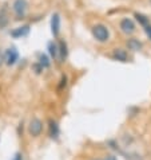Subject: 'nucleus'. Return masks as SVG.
<instances>
[{
	"mask_svg": "<svg viewBox=\"0 0 151 160\" xmlns=\"http://www.w3.org/2000/svg\"><path fill=\"white\" fill-rule=\"evenodd\" d=\"M91 34H92V37H94L95 41L100 42V43H104V42H107L110 39V31H108V28L106 27L104 24H95V26H92Z\"/></svg>",
	"mask_w": 151,
	"mask_h": 160,
	"instance_id": "nucleus-1",
	"label": "nucleus"
},
{
	"mask_svg": "<svg viewBox=\"0 0 151 160\" xmlns=\"http://www.w3.org/2000/svg\"><path fill=\"white\" fill-rule=\"evenodd\" d=\"M12 11L17 20L24 19L28 12V2L27 0H15L12 4Z\"/></svg>",
	"mask_w": 151,
	"mask_h": 160,
	"instance_id": "nucleus-2",
	"label": "nucleus"
},
{
	"mask_svg": "<svg viewBox=\"0 0 151 160\" xmlns=\"http://www.w3.org/2000/svg\"><path fill=\"white\" fill-rule=\"evenodd\" d=\"M3 61L6 62V65L8 66H14L17 61H19V51L15 47H10L4 51L3 54Z\"/></svg>",
	"mask_w": 151,
	"mask_h": 160,
	"instance_id": "nucleus-3",
	"label": "nucleus"
},
{
	"mask_svg": "<svg viewBox=\"0 0 151 160\" xmlns=\"http://www.w3.org/2000/svg\"><path fill=\"white\" fill-rule=\"evenodd\" d=\"M119 27H121L122 32H124L126 35H130L135 31V23L134 20L130 19V18H123V19L121 20V23H119Z\"/></svg>",
	"mask_w": 151,
	"mask_h": 160,
	"instance_id": "nucleus-4",
	"label": "nucleus"
},
{
	"mask_svg": "<svg viewBox=\"0 0 151 160\" xmlns=\"http://www.w3.org/2000/svg\"><path fill=\"white\" fill-rule=\"evenodd\" d=\"M28 131L31 133V136H34V137L39 136L42 133V131H43V124H42V121H40V120H38V118L31 120L30 127H28Z\"/></svg>",
	"mask_w": 151,
	"mask_h": 160,
	"instance_id": "nucleus-5",
	"label": "nucleus"
},
{
	"mask_svg": "<svg viewBox=\"0 0 151 160\" xmlns=\"http://www.w3.org/2000/svg\"><path fill=\"white\" fill-rule=\"evenodd\" d=\"M11 37L15 38V39H19V38H24L30 34V26L28 24H23V26H19L11 31Z\"/></svg>",
	"mask_w": 151,
	"mask_h": 160,
	"instance_id": "nucleus-6",
	"label": "nucleus"
},
{
	"mask_svg": "<svg viewBox=\"0 0 151 160\" xmlns=\"http://www.w3.org/2000/svg\"><path fill=\"white\" fill-rule=\"evenodd\" d=\"M51 32L55 38L60 32V15L57 14V12L52 14V16H51Z\"/></svg>",
	"mask_w": 151,
	"mask_h": 160,
	"instance_id": "nucleus-7",
	"label": "nucleus"
},
{
	"mask_svg": "<svg viewBox=\"0 0 151 160\" xmlns=\"http://www.w3.org/2000/svg\"><path fill=\"white\" fill-rule=\"evenodd\" d=\"M10 24V14H8V8L3 6L0 8V30H4Z\"/></svg>",
	"mask_w": 151,
	"mask_h": 160,
	"instance_id": "nucleus-8",
	"label": "nucleus"
},
{
	"mask_svg": "<svg viewBox=\"0 0 151 160\" xmlns=\"http://www.w3.org/2000/svg\"><path fill=\"white\" fill-rule=\"evenodd\" d=\"M112 58L119 62H127V59H128L127 51L123 50V48H115L112 52Z\"/></svg>",
	"mask_w": 151,
	"mask_h": 160,
	"instance_id": "nucleus-9",
	"label": "nucleus"
},
{
	"mask_svg": "<svg viewBox=\"0 0 151 160\" xmlns=\"http://www.w3.org/2000/svg\"><path fill=\"white\" fill-rule=\"evenodd\" d=\"M57 46H59V55H57V58L60 59V62H64V61H66V58H67V55H68L67 43H66L64 41H60Z\"/></svg>",
	"mask_w": 151,
	"mask_h": 160,
	"instance_id": "nucleus-10",
	"label": "nucleus"
},
{
	"mask_svg": "<svg viewBox=\"0 0 151 160\" xmlns=\"http://www.w3.org/2000/svg\"><path fill=\"white\" fill-rule=\"evenodd\" d=\"M142 47H143V44H142V42H139L138 39L135 38H131L127 41V48L131 51H139L142 50Z\"/></svg>",
	"mask_w": 151,
	"mask_h": 160,
	"instance_id": "nucleus-11",
	"label": "nucleus"
},
{
	"mask_svg": "<svg viewBox=\"0 0 151 160\" xmlns=\"http://www.w3.org/2000/svg\"><path fill=\"white\" fill-rule=\"evenodd\" d=\"M134 18L136 19V22L139 23L142 27H146V26H149L150 24V19L147 16H146L144 14H140V12H135L134 14Z\"/></svg>",
	"mask_w": 151,
	"mask_h": 160,
	"instance_id": "nucleus-12",
	"label": "nucleus"
},
{
	"mask_svg": "<svg viewBox=\"0 0 151 160\" xmlns=\"http://www.w3.org/2000/svg\"><path fill=\"white\" fill-rule=\"evenodd\" d=\"M48 52H50L51 58H57V55H59V46L55 42H50L48 43Z\"/></svg>",
	"mask_w": 151,
	"mask_h": 160,
	"instance_id": "nucleus-13",
	"label": "nucleus"
},
{
	"mask_svg": "<svg viewBox=\"0 0 151 160\" xmlns=\"http://www.w3.org/2000/svg\"><path fill=\"white\" fill-rule=\"evenodd\" d=\"M57 135H59V127H57V124L55 121L50 120V136L57 137Z\"/></svg>",
	"mask_w": 151,
	"mask_h": 160,
	"instance_id": "nucleus-14",
	"label": "nucleus"
},
{
	"mask_svg": "<svg viewBox=\"0 0 151 160\" xmlns=\"http://www.w3.org/2000/svg\"><path fill=\"white\" fill-rule=\"evenodd\" d=\"M39 65H40L43 69H46V68L50 66V59H48V57L46 54H40V55H39Z\"/></svg>",
	"mask_w": 151,
	"mask_h": 160,
	"instance_id": "nucleus-15",
	"label": "nucleus"
},
{
	"mask_svg": "<svg viewBox=\"0 0 151 160\" xmlns=\"http://www.w3.org/2000/svg\"><path fill=\"white\" fill-rule=\"evenodd\" d=\"M144 28V32H146V35L149 37V39L151 41V24H149V26H146V27H143Z\"/></svg>",
	"mask_w": 151,
	"mask_h": 160,
	"instance_id": "nucleus-16",
	"label": "nucleus"
},
{
	"mask_svg": "<svg viewBox=\"0 0 151 160\" xmlns=\"http://www.w3.org/2000/svg\"><path fill=\"white\" fill-rule=\"evenodd\" d=\"M12 160H21V155H20V153H16Z\"/></svg>",
	"mask_w": 151,
	"mask_h": 160,
	"instance_id": "nucleus-17",
	"label": "nucleus"
},
{
	"mask_svg": "<svg viewBox=\"0 0 151 160\" xmlns=\"http://www.w3.org/2000/svg\"><path fill=\"white\" fill-rule=\"evenodd\" d=\"M106 160H118V159L115 156H107V158H106Z\"/></svg>",
	"mask_w": 151,
	"mask_h": 160,
	"instance_id": "nucleus-18",
	"label": "nucleus"
},
{
	"mask_svg": "<svg viewBox=\"0 0 151 160\" xmlns=\"http://www.w3.org/2000/svg\"><path fill=\"white\" fill-rule=\"evenodd\" d=\"M150 3H151V0H150Z\"/></svg>",
	"mask_w": 151,
	"mask_h": 160,
	"instance_id": "nucleus-19",
	"label": "nucleus"
}]
</instances>
